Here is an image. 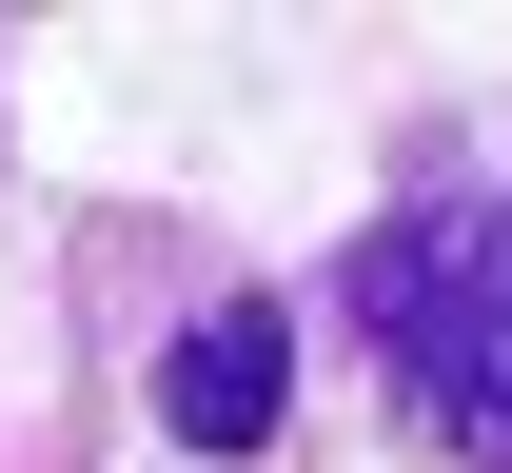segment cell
I'll return each mask as SVG.
<instances>
[{"label":"cell","instance_id":"cell-2","mask_svg":"<svg viewBox=\"0 0 512 473\" xmlns=\"http://www.w3.org/2000/svg\"><path fill=\"white\" fill-rule=\"evenodd\" d=\"M158 414H178L197 454H256V434L296 414V316H276V296H217V316L158 355Z\"/></svg>","mask_w":512,"mask_h":473},{"label":"cell","instance_id":"cell-1","mask_svg":"<svg viewBox=\"0 0 512 473\" xmlns=\"http://www.w3.org/2000/svg\"><path fill=\"white\" fill-rule=\"evenodd\" d=\"M335 336L434 473H512V178H414L335 257Z\"/></svg>","mask_w":512,"mask_h":473}]
</instances>
